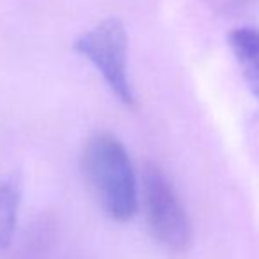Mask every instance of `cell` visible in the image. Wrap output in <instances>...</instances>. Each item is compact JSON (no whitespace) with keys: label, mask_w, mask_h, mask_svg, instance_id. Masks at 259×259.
I'll use <instances>...</instances> for the list:
<instances>
[{"label":"cell","mask_w":259,"mask_h":259,"mask_svg":"<svg viewBox=\"0 0 259 259\" xmlns=\"http://www.w3.org/2000/svg\"><path fill=\"white\" fill-rule=\"evenodd\" d=\"M83 171L101 208L116 222L134 217L140 205L136 171L129 152L116 136L97 133L83 150Z\"/></svg>","instance_id":"cell-1"},{"label":"cell","mask_w":259,"mask_h":259,"mask_svg":"<svg viewBox=\"0 0 259 259\" xmlns=\"http://www.w3.org/2000/svg\"><path fill=\"white\" fill-rule=\"evenodd\" d=\"M141 199L148 228L167 250L184 252L191 243V222L169 178L155 164H148L141 180Z\"/></svg>","instance_id":"cell-2"},{"label":"cell","mask_w":259,"mask_h":259,"mask_svg":"<svg viewBox=\"0 0 259 259\" xmlns=\"http://www.w3.org/2000/svg\"><path fill=\"white\" fill-rule=\"evenodd\" d=\"M127 45L129 42L122 21L108 18L79 35L74 50L96 65L111 92L123 104L133 106L134 94L127 69Z\"/></svg>","instance_id":"cell-3"},{"label":"cell","mask_w":259,"mask_h":259,"mask_svg":"<svg viewBox=\"0 0 259 259\" xmlns=\"http://www.w3.org/2000/svg\"><path fill=\"white\" fill-rule=\"evenodd\" d=\"M229 48L235 55L247 83L259 99V28L236 27L228 35Z\"/></svg>","instance_id":"cell-4"},{"label":"cell","mask_w":259,"mask_h":259,"mask_svg":"<svg viewBox=\"0 0 259 259\" xmlns=\"http://www.w3.org/2000/svg\"><path fill=\"white\" fill-rule=\"evenodd\" d=\"M20 194V185L14 178L0 177V249L9 245L14 235Z\"/></svg>","instance_id":"cell-5"}]
</instances>
